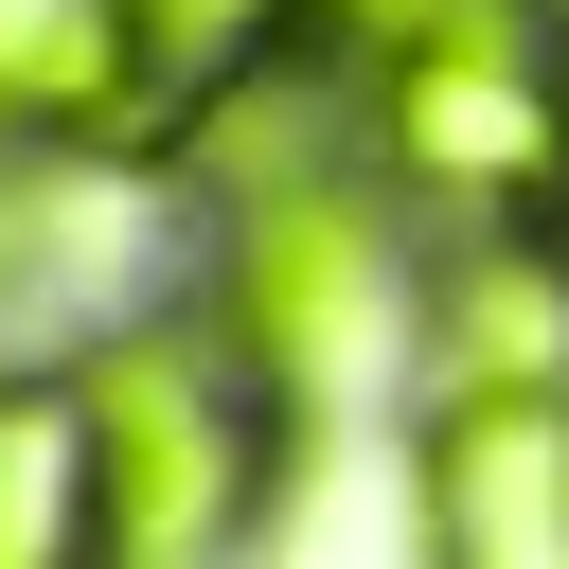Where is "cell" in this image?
<instances>
[{
	"label": "cell",
	"mask_w": 569,
	"mask_h": 569,
	"mask_svg": "<svg viewBox=\"0 0 569 569\" xmlns=\"http://www.w3.org/2000/svg\"><path fill=\"white\" fill-rule=\"evenodd\" d=\"M373 53V160L498 249L569 231V0H338Z\"/></svg>",
	"instance_id": "6da1fadb"
},
{
	"label": "cell",
	"mask_w": 569,
	"mask_h": 569,
	"mask_svg": "<svg viewBox=\"0 0 569 569\" xmlns=\"http://www.w3.org/2000/svg\"><path fill=\"white\" fill-rule=\"evenodd\" d=\"M427 569H569V284L551 249L462 267L427 391Z\"/></svg>",
	"instance_id": "7a4b0ae2"
},
{
	"label": "cell",
	"mask_w": 569,
	"mask_h": 569,
	"mask_svg": "<svg viewBox=\"0 0 569 569\" xmlns=\"http://www.w3.org/2000/svg\"><path fill=\"white\" fill-rule=\"evenodd\" d=\"M89 427H107V533L124 569H231V533L267 516L284 409L249 338H107L89 356Z\"/></svg>",
	"instance_id": "3957f363"
},
{
	"label": "cell",
	"mask_w": 569,
	"mask_h": 569,
	"mask_svg": "<svg viewBox=\"0 0 569 569\" xmlns=\"http://www.w3.org/2000/svg\"><path fill=\"white\" fill-rule=\"evenodd\" d=\"M373 302H391V267H373V213H356V196H249L231 338H249L267 373H356V356H373Z\"/></svg>",
	"instance_id": "277c9868"
},
{
	"label": "cell",
	"mask_w": 569,
	"mask_h": 569,
	"mask_svg": "<svg viewBox=\"0 0 569 569\" xmlns=\"http://www.w3.org/2000/svg\"><path fill=\"white\" fill-rule=\"evenodd\" d=\"M0 569H124L89 373H0Z\"/></svg>",
	"instance_id": "5b68a950"
},
{
	"label": "cell",
	"mask_w": 569,
	"mask_h": 569,
	"mask_svg": "<svg viewBox=\"0 0 569 569\" xmlns=\"http://www.w3.org/2000/svg\"><path fill=\"white\" fill-rule=\"evenodd\" d=\"M142 107V36L124 0H0V124L18 142H89Z\"/></svg>",
	"instance_id": "8992f818"
},
{
	"label": "cell",
	"mask_w": 569,
	"mask_h": 569,
	"mask_svg": "<svg viewBox=\"0 0 569 569\" xmlns=\"http://www.w3.org/2000/svg\"><path fill=\"white\" fill-rule=\"evenodd\" d=\"M284 18H302V0H124V36H142V107H213Z\"/></svg>",
	"instance_id": "52a82bcc"
},
{
	"label": "cell",
	"mask_w": 569,
	"mask_h": 569,
	"mask_svg": "<svg viewBox=\"0 0 569 569\" xmlns=\"http://www.w3.org/2000/svg\"><path fill=\"white\" fill-rule=\"evenodd\" d=\"M0 249H18V213H0Z\"/></svg>",
	"instance_id": "ba28073f"
}]
</instances>
